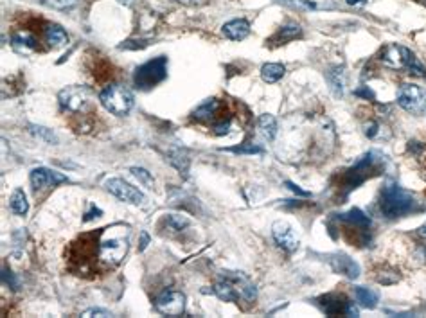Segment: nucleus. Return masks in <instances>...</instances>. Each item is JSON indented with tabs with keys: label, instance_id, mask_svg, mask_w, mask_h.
I'll return each mask as SVG.
<instances>
[{
	"label": "nucleus",
	"instance_id": "nucleus-30",
	"mask_svg": "<svg viewBox=\"0 0 426 318\" xmlns=\"http://www.w3.org/2000/svg\"><path fill=\"white\" fill-rule=\"evenodd\" d=\"M40 2H42L44 6H47V8L65 11V9L76 8L79 0H40Z\"/></svg>",
	"mask_w": 426,
	"mask_h": 318
},
{
	"label": "nucleus",
	"instance_id": "nucleus-33",
	"mask_svg": "<svg viewBox=\"0 0 426 318\" xmlns=\"http://www.w3.org/2000/svg\"><path fill=\"white\" fill-rule=\"evenodd\" d=\"M2 281H4V284H9V288H13V290L20 288L18 281H15V275L8 272V268H2Z\"/></svg>",
	"mask_w": 426,
	"mask_h": 318
},
{
	"label": "nucleus",
	"instance_id": "nucleus-4",
	"mask_svg": "<svg viewBox=\"0 0 426 318\" xmlns=\"http://www.w3.org/2000/svg\"><path fill=\"white\" fill-rule=\"evenodd\" d=\"M99 101L105 106L106 112H110L112 115L123 117L128 112L132 110L135 105V98H133L132 90L126 89L124 85H108L101 94H99Z\"/></svg>",
	"mask_w": 426,
	"mask_h": 318
},
{
	"label": "nucleus",
	"instance_id": "nucleus-36",
	"mask_svg": "<svg viewBox=\"0 0 426 318\" xmlns=\"http://www.w3.org/2000/svg\"><path fill=\"white\" fill-rule=\"evenodd\" d=\"M173 2H178V4L184 6H203L207 4L209 0H173Z\"/></svg>",
	"mask_w": 426,
	"mask_h": 318
},
{
	"label": "nucleus",
	"instance_id": "nucleus-19",
	"mask_svg": "<svg viewBox=\"0 0 426 318\" xmlns=\"http://www.w3.org/2000/svg\"><path fill=\"white\" fill-rule=\"evenodd\" d=\"M221 108L220 99H205L200 106H196V110L193 112V117L196 121H214L218 112Z\"/></svg>",
	"mask_w": 426,
	"mask_h": 318
},
{
	"label": "nucleus",
	"instance_id": "nucleus-20",
	"mask_svg": "<svg viewBox=\"0 0 426 318\" xmlns=\"http://www.w3.org/2000/svg\"><path fill=\"white\" fill-rule=\"evenodd\" d=\"M44 38L49 44V47H53V49H58V47H65V45L69 44V35H67L65 29H63L62 26H56V24L45 27Z\"/></svg>",
	"mask_w": 426,
	"mask_h": 318
},
{
	"label": "nucleus",
	"instance_id": "nucleus-29",
	"mask_svg": "<svg viewBox=\"0 0 426 318\" xmlns=\"http://www.w3.org/2000/svg\"><path fill=\"white\" fill-rule=\"evenodd\" d=\"M29 132H31L35 137H38V139H42L44 142H47V144H58V137H56V133H54L53 130L33 124V126H29Z\"/></svg>",
	"mask_w": 426,
	"mask_h": 318
},
{
	"label": "nucleus",
	"instance_id": "nucleus-17",
	"mask_svg": "<svg viewBox=\"0 0 426 318\" xmlns=\"http://www.w3.org/2000/svg\"><path fill=\"white\" fill-rule=\"evenodd\" d=\"M325 80H327L330 90L333 92L334 98H342L343 92H346V83H348V78H346V69L340 65L331 67L330 71L325 72Z\"/></svg>",
	"mask_w": 426,
	"mask_h": 318
},
{
	"label": "nucleus",
	"instance_id": "nucleus-35",
	"mask_svg": "<svg viewBox=\"0 0 426 318\" xmlns=\"http://www.w3.org/2000/svg\"><path fill=\"white\" fill-rule=\"evenodd\" d=\"M378 124L376 123H370V124H367V130H365V135H367V137L369 139H374L376 137V133H378Z\"/></svg>",
	"mask_w": 426,
	"mask_h": 318
},
{
	"label": "nucleus",
	"instance_id": "nucleus-40",
	"mask_svg": "<svg viewBox=\"0 0 426 318\" xmlns=\"http://www.w3.org/2000/svg\"><path fill=\"white\" fill-rule=\"evenodd\" d=\"M349 6H360V4H365L367 0H346Z\"/></svg>",
	"mask_w": 426,
	"mask_h": 318
},
{
	"label": "nucleus",
	"instance_id": "nucleus-9",
	"mask_svg": "<svg viewBox=\"0 0 426 318\" xmlns=\"http://www.w3.org/2000/svg\"><path fill=\"white\" fill-rule=\"evenodd\" d=\"M105 187L108 193H112L114 196H117L121 202H126L130 205H144L146 196L144 193L133 187L132 184L124 182L123 178H108L105 182Z\"/></svg>",
	"mask_w": 426,
	"mask_h": 318
},
{
	"label": "nucleus",
	"instance_id": "nucleus-16",
	"mask_svg": "<svg viewBox=\"0 0 426 318\" xmlns=\"http://www.w3.org/2000/svg\"><path fill=\"white\" fill-rule=\"evenodd\" d=\"M221 33H223L229 40L241 42L250 35V24H248V20H245V18H234L230 22L223 24Z\"/></svg>",
	"mask_w": 426,
	"mask_h": 318
},
{
	"label": "nucleus",
	"instance_id": "nucleus-5",
	"mask_svg": "<svg viewBox=\"0 0 426 318\" xmlns=\"http://www.w3.org/2000/svg\"><path fill=\"white\" fill-rule=\"evenodd\" d=\"M167 78V58L157 56L142 63L133 74V83L139 90H151Z\"/></svg>",
	"mask_w": 426,
	"mask_h": 318
},
{
	"label": "nucleus",
	"instance_id": "nucleus-24",
	"mask_svg": "<svg viewBox=\"0 0 426 318\" xmlns=\"http://www.w3.org/2000/svg\"><path fill=\"white\" fill-rule=\"evenodd\" d=\"M355 297H356V301L360 302V306H364V308H369V310L376 308V304L380 302L378 292H374V290H370V288L356 286Z\"/></svg>",
	"mask_w": 426,
	"mask_h": 318
},
{
	"label": "nucleus",
	"instance_id": "nucleus-28",
	"mask_svg": "<svg viewBox=\"0 0 426 318\" xmlns=\"http://www.w3.org/2000/svg\"><path fill=\"white\" fill-rule=\"evenodd\" d=\"M164 221H166L167 229L173 230V232H180L185 227H189V220L182 216V214H167Z\"/></svg>",
	"mask_w": 426,
	"mask_h": 318
},
{
	"label": "nucleus",
	"instance_id": "nucleus-39",
	"mask_svg": "<svg viewBox=\"0 0 426 318\" xmlns=\"http://www.w3.org/2000/svg\"><path fill=\"white\" fill-rule=\"evenodd\" d=\"M416 236H418V238H421V239H426V223L423 227H419L418 232H416Z\"/></svg>",
	"mask_w": 426,
	"mask_h": 318
},
{
	"label": "nucleus",
	"instance_id": "nucleus-10",
	"mask_svg": "<svg viewBox=\"0 0 426 318\" xmlns=\"http://www.w3.org/2000/svg\"><path fill=\"white\" fill-rule=\"evenodd\" d=\"M416 54L410 49L403 47V45H387L385 49L382 51V56H380V62L383 63L389 69H394V71H401V69H407L409 63L412 62V58Z\"/></svg>",
	"mask_w": 426,
	"mask_h": 318
},
{
	"label": "nucleus",
	"instance_id": "nucleus-34",
	"mask_svg": "<svg viewBox=\"0 0 426 318\" xmlns=\"http://www.w3.org/2000/svg\"><path fill=\"white\" fill-rule=\"evenodd\" d=\"M286 187H288V189L290 191H293L295 195H299V196H304V198H308V196H312L308 193V191H304V189H300L299 186H295L293 182H286Z\"/></svg>",
	"mask_w": 426,
	"mask_h": 318
},
{
	"label": "nucleus",
	"instance_id": "nucleus-21",
	"mask_svg": "<svg viewBox=\"0 0 426 318\" xmlns=\"http://www.w3.org/2000/svg\"><path fill=\"white\" fill-rule=\"evenodd\" d=\"M13 47L20 53H33L38 49V38L29 31H18L13 35Z\"/></svg>",
	"mask_w": 426,
	"mask_h": 318
},
{
	"label": "nucleus",
	"instance_id": "nucleus-18",
	"mask_svg": "<svg viewBox=\"0 0 426 318\" xmlns=\"http://www.w3.org/2000/svg\"><path fill=\"white\" fill-rule=\"evenodd\" d=\"M288 8L299 9V11H324V9H336L339 6L331 0H277Z\"/></svg>",
	"mask_w": 426,
	"mask_h": 318
},
{
	"label": "nucleus",
	"instance_id": "nucleus-8",
	"mask_svg": "<svg viewBox=\"0 0 426 318\" xmlns=\"http://www.w3.org/2000/svg\"><path fill=\"white\" fill-rule=\"evenodd\" d=\"M220 277L230 284V288H232L237 297V302L243 301L248 302V304L255 302L257 290H255L254 283L245 274H241V272H229L227 270V272H220Z\"/></svg>",
	"mask_w": 426,
	"mask_h": 318
},
{
	"label": "nucleus",
	"instance_id": "nucleus-38",
	"mask_svg": "<svg viewBox=\"0 0 426 318\" xmlns=\"http://www.w3.org/2000/svg\"><path fill=\"white\" fill-rule=\"evenodd\" d=\"M142 241H141V250H144L146 247H148V243H150V236H148V232H142Z\"/></svg>",
	"mask_w": 426,
	"mask_h": 318
},
{
	"label": "nucleus",
	"instance_id": "nucleus-3",
	"mask_svg": "<svg viewBox=\"0 0 426 318\" xmlns=\"http://www.w3.org/2000/svg\"><path fill=\"white\" fill-rule=\"evenodd\" d=\"M385 162V157L378 151H370L367 155L361 157L358 162L349 168L343 175L342 182L343 187H346V195H349L352 189H356L358 186H361L367 178H370L373 175H378V171L382 169V164Z\"/></svg>",
	"mask_w": 426,
	"mask_h": 318
},
{
	"label": "nucleus",
	"instance_id": "nucleus-1",
	"mask_svg": "<svg viewBox=\"0 0 426 318\" xmlns=\"http://www.w3.org/2000/svg\"><path fill=\"white\" fill-rule=\"evenodd\" d=\"M130 248V225L114 223L85 234L69 250V263L78 275L105 274L117 268Z\"/></svg>",
	"mask_w": 426,
	"mask_h": 318
},
{
	"label": "nucleus",
	"instance_id": "nucleus-13",
	"mask_svg": "<svg viewBox=\"0 0 426 318\" xmlns=\"http://www.w3.org/2000/svg\"><path fill=\"white\" fill-rule=\"evenodd\" d=\"M272 236L275 243L286 252H295L300 245L299 236L288 221H275L272 225Z\"/></svg>",
	"mask_w": 426,
	"mask_h": 318
},
{
	"label": "nucleus",
	"instance_id": "nucleus-41",
	"mask_svg": "<svg viewBox=\"0 0 426 318\" xmlns=\"http://www.w3.org/2000/svg\"><path fill=\"white\" fill-rule=\"evenodd\" d=\"M119 4H123V6H132L133 0H117Z\"/></svg>",
	"mask_w": 426,
	"mask_h": 318
},
{
	"label": "nucleus",
	"instance_id": "nucleus-12",
	"mask_svg": "<svg viewBox=\"0 0 426 318\" xmlns=\"http://www.w3.org/2000/svg\"><path fill=\"white\" fill-rule=\"evenodd\" d=\"M322 310L325 311V315H346V317H358L360 311L356 308L352 302H349L343 295L339 293H330V295H324L321 299Z\"/></svg>",
	"mask_w": 426,
	"mask_h": 318
},
{
	"label": "nucleus",
	"instance_id": "nucleus-25",
	"mask_svg": "<svg viewBox=\"0 0 426 318\" xmlns=\"http://www.w3.org/2000/svg\"><path fill=\"white\" fill-rule=\"evenodd\" d=\"M9 209L17 216H26L27 211H29V202H27V196L22 189H15L11 198H9Z\"/></svg>",
	"mask_w": 426,
	"mask_h": 318
},
{
	"label": "nucleus",
	"instance_id": "nucleus-23",
	"mask_svg": "<svg viewBox=\"0 0 426 318\" xmlns=\"http://www.w3.org/2000/svg\"><path fill=\"white\" fill-rule=\"evenodd\" d=\"M286 72V67L282 63H264L261 67V78H263L264 83H277L279 80H282V76Z\"/></svg>",
	"mask_w": 426,
	"mask_h": 318
},
{
	"label": "nucleus",
	"instance_id": "nucleus-37",
	"mask_svg": "<svg viewBox=\"0 0 426 318\" xmlns=\"http://www.w3.org/2000/svg\"><path fill=\"white\" fill-rule=\"evenodd\" d=\"M234 153H261V148L252 146V148H234Z\"/></svg>",
	"mask_w": 426,
	"mask_h": 318
},
{
	"label": "nucleus",
	"instance_id": "nucleus-27",
	"mask_svg": "<svg viewBox=\"0 0 426 318\" xmlns=\"http://www.w3.org/2000/svg\"><path fill=\"white\" fill-rule=\"evenodd\" d=\"M128 171H130L133 178L141 182L142 186L148 187V189H155V178L151 177L150 171H146L144 168H130Z\"/></svg>",
	"mask_w": 426,
	"mask_h": 318
},
{
	"label": "nucleus",
	"instance_id": "nucleus-14",
	"mask_svg": "<svg viewBox=\"0 0 426 318\" xmlns=\"http://www.w3.org/2000/svg\"><path fill=\"white\" fill-rule=\"evenodd\" d=\"M63 182H67L65 175L53 171V169L36 168L31 171V187L36 195L40 191H44L45 187H56L58 184H63Z\"/></svg>",
	"mask_w": 426,
	"mask_h": 318
},
{
	"label": "nucleus",
	"instance_id": "nucleus-15",
	"mask_svg": "<svg viewBox=\"0 0 426 318\" xmlns=\"http://www.w3.org/2000/svg\"><path fill=\"white\" fill-rule=\"evenodd\" d=\"M327 263L331 265L334 274L346 275L349 279L360 277V266H358V263L349 256H346V254H333V256H330Z\"/></svg>",
	"mask_w": 426,
	"mask_h": 318
},
{
	"label": "nucleus",
	"instance_id": "nucleus-7",
	"mask_svg": "<svg viewBox=\"0 0 426 318\" xmlns=\"http://www.w3.org/2000/svg\"><path fill=\"white\" fill-rule=\"evenodd\" d=\"M398 105L410 114H421L426 108L425 89L414 83L401 85L398 90Z\"/></svg>",
	"mask_w": 426,
	"mask_h": 318
},
{
	"label": "nucleus",
	"instance_id": "nucleus-2",
	"mask_svg": "<svg viewBox=\"0 0 426 318\" xmlns=\"http://www.w3.org/2000/svg\"><path fill=\"white\" fill-rule=\"evenodd\" d=\"M421 211V202H418L412 193L398 186L395 182H387L383 186L382 195H380V212L387 220H398V218L410 216Z\"/></svg>",
	"mask_w": 426,
	"mask_h": 318
},
{
	"label": "nucleus",
	"instance_id": "nucleus-11",
	"mask_svg": "<svg viewBox=\"0 0 426 318\" xmlns=\"http://www.w3.org/2000/svg\"><path fill=\"white\" fill-rule=\"evenodd\" d=\"M155 308L166 317H180L185 310V295L182 292H164L155 299Z\"/></svg>",
	"mask_w": 426,
	"mask_h": 318
},
{
	"label": "nucleus",
	"instance_id": "nucleus-6",
	"mask_svg": "<svg viewBox=\"0 0 426 318\" xmlns=\"http://www.w3.org/2000/svg\"><path fill=\"white\" fill-rule=\"evenodd\" d=\"M58 101L71 114H87L94 108V92L88 87H67L60 90Z\"/></svg>",
	"mask_w": 426,
	"mask_h": 318
},
{
	"label": "nucleus",
	"instance_id": "nucleus-31",
	"mask_svg": "<svg viewBox=\"0 0 426 318\" xmlns=\"http://www.w3.org/2000/svg\"><path fill=\"white\" fill-rule=\"evenodd\" d=\"M376 281H378L380 284H383V286H389V284L398 283V281H400V275L395 274V272H382V274L376 277Z\"/></svg>",
	"mask_w": 426,
	"mask_h": 318
},
{
	"label": "nucleus",
	"instance_id": "nucleus-26",
	"mask_svg": "<svg viewBox=\"0 0 426 318\" xmlns=\"http://www.w3.org/2000/svg\"><path fill=\"white\" fill-rule=\"evenodd\" d=\"M257 128L266 141H273L277 135V119L270 114H263L257 119Z\"/></svg>",
	"mask_w": 426,
	"mask_h": 318
},
{
	"label": "nucleus",
	"instance_id": "nucleus-32",
	"mask_svg": "<svg viewBox=\"0 0 426 318\" xmlns=\"http://www.w3.org/2000/svg\"><path fill=\"white\" fill-rule=\"evenodd\" d=\"M81 317H83V318H90V317L108 318V317H114V315H112V311L103 310V308H90V310L83 311V313H81Z\"/></svg>",
	"mask_w": 426,
	"mask_h": 318
},
{
	"label": "nucleus",
	"instance_id": "nucleus-22",
	"mask_svg": "<svg viewBox=\"0 0 426 318\" xmlns=\"http://www.w3.org/2000/svg\"><path fill=\"white\" fill-rule=\"evenodd\" d=\"M300 35H303V27L297 26V24H288V26L281 27V29L270 38V44L284 45L288 44V42L295 40V38H299Z\"/></svg>",
	"mask_w": 426,
	"mask_h": 318
}]
</instances>
